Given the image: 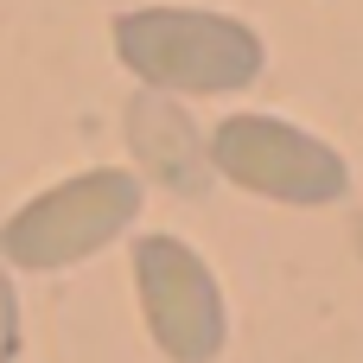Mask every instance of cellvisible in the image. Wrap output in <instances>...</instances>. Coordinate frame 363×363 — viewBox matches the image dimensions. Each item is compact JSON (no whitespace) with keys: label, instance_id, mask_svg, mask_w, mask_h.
<instances>
[{"label":"cell","instance_id":"1","mask_svg":"<svg viewBox=\"0 0 363 363\" xmlns=\"http://www.w3.org/2000/svg\"><path fill=\"white\" fill-rule=\"evenodd\" d=\"M108 38L140 89L166 96H236L268 70L262 32L211 6H128L115 13Z\"/></svg>","mask_w":363,"mask_h":363},{"label":"cell","instance_id":"2","mask_svg":"<svg viewBox=\"0 0 363 363\" xmlns=\"http://www.w3.org/2000/svg\"><path fill=\"white\" fill-rule=\"evenodd\" d=\"M140 204H147V185L128 166H89L77 179H57L51 191L26 198L0 223V262L26 268V274L77 268V262L102 255L115 236H128Z\"/></svg>","mask_w":363,"mask_h":363},{"label":"cell","instance_id":"3","mask_svg":"<svg viewBox=\"0 0 363 363\" xmlns=\"http://www.w3.org/2000/svg\"><path fill=\"white\" fill-rule=\"evenodd\" d=\"M204 147H211V172L249 198L294 204V211H325L351 198L345 153L281 115H223L204 134Z\"/></svg>","mask_w":363,"mask_h":363},{"label":"cell","instance_id":"4","mask_svg":"<svg viewBox=\"0 0 363 363\" xmlns=\"http://www.w3.org/2000/svg\"><path fill=\"white\" fill-rule=\"evenodd\" d=\"M134 294H140V319H147V338L160 345V357L172 363L223 357V338H230L223 287L191 242L160 236V230L134 236Z\"/></svg>","mask_w":363,"mask_h":363},{"label":"cell","instance_id":"5","mask_svg":"<svg viewBox=\"0 0 363 363\" xmlns=\"http://www.w3.org/2000/svg\"><path fill=\"white\" fill-rule=\"evenodd\" d=\"M128 147L140 160L147 179H160L166 191H204L211 185V147L204 128L185 115L179 96L166 89H134L128 102Z\"/></svg>","mask_w":363,"mask_h":363},{"label":"cell","instance_id":"6","mask_svg":"<svg viewBox=\"0 0 363 363\" xmlns=\"http://www.w3.org/2000/svg\"><path fill=\"white\" fill-rule=\"evenodd\" d=\"M19 357V294H13V274L0 262V363Z\"/></svg>","mask_w":363,"mask_h":363},{"label":"cell","instance_id":"7","mask_svg":"<svg viewBox=\"0 0 363 363\" xmlns=\"http://www.w3.org/2000/svg\"><path fill=\"white\" fill-rule=\"evenodd\" d=\"M357 249H363V223H357Z\"/></svg>","mask_w":363,"mask_h":363}]
</instances>
